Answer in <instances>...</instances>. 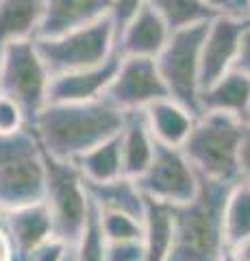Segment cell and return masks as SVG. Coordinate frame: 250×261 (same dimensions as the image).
<instances>
[{
  "label": "cell",
  "instance_id": "e0dca14e",
  "mask_svg": "<svg viewBox=\"0 0 250 261\" xmlns=\"http://www.w3.org/2000/svg\"><path fill=\"white\" fill-rule=\"evenodd\" d=\"M144 116H146L152 137L159 144L176 146V148H183L198 118L196 113H191L187 107H183L172 98L152 102L148 109H144Z\"/></svg>",
  "mask_w": 250,
  "mask_h": 261
},
{
  "label": "cell",
  "instance_id": "7402d4cb",
  "mask_svg": "<svg viewBox=\"0 0 250 261\" xmlns=\"http://www.w3.org/2000/svg\"><path fill=\"white\" fill-rule=\"evenodd\" d=\"M74 166L80 170V174L87 183H107L114 178L124 176L122 166V148H120V135L102 142L83 157L74 161Z\"/></svg>",
  "mask_w": 250,
  "mask_h": 261
},
{
  "label": "cell",
  "instance_id": "5b68a950",
  "mask_svg": "<svg viewBox=\"0 0 250 261\" xmlns=\"http://www.w3.org/2000/svg\"><path fill=\"white\" fill-rule=\"evenodd\" d=\"M46 198L59 240L74 244L80 240L87 220H90L92 200L87 194L85 178L72 161H59L46 154Z\"/></svg>",
  "mask_w": 250,
  "mask_h": 261
},
{
  "label": "cell",
  "instance_id": "74e56055",
  "mask_svg": "<svg viewBox=\"0 0 250 261\" xmlns=\"http://www.w3.org/2000/svg\"><path fill=\"white\" fill-rule=\"evenodd\" d=\"M66 261H74V250H72V252H70V257H68Z\"/></svg>",
  "mask_w": 250,
  "mask_h": 261
},
{
  "label": "cell",
  "instance_id": "4dcf8cb0",
  "mask_svg": "<svg viewBox=\"0 0 250 261\" xmlns=\"http://www.w3.org/2000/svg\"><path fill=\"white\" fill-rule=\"evenodd\" d=\"M207 5H211L217 13H229V15H244L250 18L246 0H205Z\"/></svg>",
  "mask_w": 250,
  "mask_h": 261
},
{
  "label": "cell",
  "instance_id": "7a4b0ae2",
  "mask_svg": "<svg viewBox=\"0 0 250 261\" xmlns=\"http://www.w3.org/2000/svg\"><path fill=\"white\" fill-rule=\"evenodd\" d=\"M233 185L200 176L198 194L185 205L172 207L174 238L168 261H222L231 250L224 233V209Z\"/></svg>",
  "mask_w": 250,
  "mask_h": 261
},
{
  "label": "cell",
  "instance_id": "9c48e42d",
  "mask_svg": "<svg viewBox=\"0 0 250 261\" xmlns=\"http://www.w3.org/2000/svg\"><path fill=\"white\" fill-rule=\"evenodd\" d=\"M135 181L148 200L179 207L189 202L198 194L200 174L191 166L183 148L157 142L155 157H152L148 170Z\"/></svg>",
  "mask_w": 250,
  "mask_h": 261
},
{
  "label": "cell",
  "instance_id": "3957f363",
  "mask_svg": "<svg viewBox=\"0 0 250 261\" xmlns=\"http://www.w3.org/2000/svg\"><path fill=\"white\" fill-rule=\"evenodd\" d=\"M241 118L229 113H203L196 118L183 152L200 176L222 183L241 181V148L248 137Z\"/></svg>",
  "mask_w": 250,
  "mask_h": 261
},
{
  "label": "cell",
  "instance_id": "8992f818",
  "mask_svg": "<svg viewBox=\"0 0 250 261\" xmlns=\"http://www.w3.org/2000/svg\"><path fill=\"white\" fill-rule=\"evenodd\" d=\"M37 50L52 76L100 65L116 55V29L109 18L57 37H37Z\"/></svg>",
  "mask_w": 250,
  "mask_h": 261
},
{
  "label": "cell",
  "instance_id": "d590c367",
  "mask_svg": "<svg viewBox=\"0 0 250 261\" xmlns=\"http://www.w3.org/2000/svg\"><path fill=\"white\" fill-rule=\"evenodd\" d=\"M222 261H244V259H241L235 250H227V255L222 257Z\"/></svg>",
  "mask_w": 250,
  "mask_h": 261
},
{
  "label": "cell",
  "instance_id": "52a82bcc",
  "mask_svg": "<svg viewBox=\"0 0 250 261\" xmlns=\"http://www.w3.org/2000/svg\"><path fill=\"white\" fill-rule=\"evenodd\" d=\"M209 24L174 31L157 57L159 72L172 100L200 116V53Z\"/></svg>",
  "mask_w": 250,
  "mask_h": 261
},
{
  "label": "cell",
  "instance_id": "ba28073f",
  "mask_svg": "<svg viewBox=\"0 0 250 261\" xmlns=\"http://www.w3.org/2000/svg\"><path fill=\"white\" fill-rule=\"evenodd\" d=\"M50 70L46 68L35 39L13 44L0 57V94L9 96L24 109L33 124L46 105L50 89Z\"/></svg>",
  "mask_w": 250,
  "mask_h": 261
},
{
  "label": "cell",
  "instance_id": "7c38bea8",
  "mask_svg": "<svg viewBox=\"0 0 250 261\" xmlns=\"http://www.w3.org/2000/svg\"><path fill=\"white\" fill-rule=\"evenodd\" d=\"M118 65L120 55L116 53L111 59L100 65H94V68L52 76L50 89H48V102H90L104 98L118 72Z\"/></svg>",
  "mask_w": 250,
  "mask_h": 261
},
{
  "label": "cell",
  "instance_id": "d6a6232c",
  "mask_svg": "<svg viewBox=\"0 0 250 261\" xmlns=\"http://www.w3.org/2000/svg\"><path fill=\"white\" fill-rule=\"evenodd\" d=\"M0 261H15V250L9 233L5 231V226L0 224Z\"/></svg>",
  "mask_w": 250,
  "mask_h": 261
},
{
  "label": "cell",
  "instance_id": "484cf974",
  "mask_svg": "<svg viewBox=\"0 0 250 261\" xmlns=\"http://www.w3.org/2000/svg\"><path fill=\"white\" fill-rule=\"evenodd\" d=\"M100 214V226L107 242H131L144 238V218H137L124 211H102Z\"/></svg>",
  "mask_w": 250,
  "mask_h": 261
},
{
  "label": "cell",
  "instance_id": "f1b7e54d",
  "mask_svg": "<svg viewBox=\"0 0 250 261\" xmlns=\"http://www.w3.org/2000/svg\"><path fill=\"white\" fill-rule=\"evenodd\" d=\"M148 5V0H114L111 3V13H109V20L114 22V29H116V37L118 33L122 31L128 22H131L137 13H140L144 7Z\"/></svg>",
  "mask_w": 250,
  "mask_h": 261
},
{
  "label": "cell",
  "instance_id": "4fadbf2b",
  "mask_svg": "<svg viewBox=\"0 0 250 261\" xmlns=\"http://www.w3.org/2000/svg\"><path fill=\"white\" fill-rule=\"evenodd\" d=\"M172 31L165 20L146 5L116 37V53L120 57H148L157 59L168 44Z\"/></svg>",
  "mask_w": 250,
  "mask_h": 261
},
{
  "label": "cell",
  "instance_id": "8d00e7d4",
  "mask_svg": "<svg viewBox=\"0 0 250 261\" xmlns=\"http://www.w3.org/2000/svg\"><path fill=\"white\" fill-rule=\"evenodd\" d=\"M244 124H246L248 130H250V105H248V111H246V116H244Z\"/></svg>",
  "mask_w": 250,
  "mask_h": 261
},
{
  "label": "cell",
  "instance_id": "836d02e7",
  "mask_svg": "<svg viewBox=\"0 0 250 261\" xmlns=\"http://www.w3.org/2000/svg\"><path fill=\"white\" fill-rule=\"evenodd\" d=\"M241 181H246L250 185V133L241 148Z\"/></svg>",
  "mask_w": 250,
  "mask_h": 261
},
{
  "label": "cell",
  "instance_id": "f546056e",
  "mask_svg": "<svg viewBox=\"0 0 250 261\" xmlns=\"http://www.w3.org/2000/svg\"><path fill=\"white\" fill-rule=\"evenodd\" d=\"M107 261H144L142 240L109 242L107 244Z\"/></svg>",
  "mask_w": 250,
  "mask_h": 261
},
{
  "label": "cell",
  "instance_id": "8fae6325",
  "mask_svg": "<svg viewBox=\"0 0 250 261\" xmlns=\"http://www.w3.org/2000/svg\"><path fill=\"white\" fill-rule=\"evenodd\" d=\"M248 27L250 18L229 13H220L209 22L203 39V53H200V85L203 89L233 70L241 37Z\"/></svg>",
  "mask_w": 250,
  "mask_h": 261
},
{
  "label": "cell",
  "instance_id": "277c9868",
  "mask_svg": "<svg viewBox=\"0 0 250 261\" xmlns=\"http://www.w3.org/2000/svg\"><path fill=\"white\" fill-rule=\"evenodd\" d=\"M46 198V157L33 128L0 135V214Z\"/></svg>",
  "mask_w": 250,
  "mask_h": 261
},
{
  "label": "cell",
  "instance_id": "30bf717a",
  "mask_svg": "<svg viewBox=\"0 0 250 261\" xmlns=\"http://www.w3.org/2000/svg\"><path fill=\"white\" fill-rule=\"evenodd\" d=\"M104 98L124 113L144 111L152 102L170 98L157 59L148 57H120V65Z\"/></svg>",
  "mask_w": 250,
  "mask_h": 261
},
{
  "label": "cell",
  "instance_id": "9a60e30c",
  "mask_svg": "<svg viewBox=\"0 0 250 261\" xmlns=\"http://www.w3.org/2000/svg\"><path fill=\"white\" fill-rule=\"evenodd\" d=\"M3 226L11 238L15 261H24L31 250L54 235L50 211L44 200L3 214Z\"/></svg>",
  "mask_w": 250,
  "mask_h": 261
},
{
  "label": "cell",
  "instance_id": "1f68e13d",
  "mask_svg": "<svg viewBox=\"0 0 250 261\" xmlns=\"http://www.w3.org/2000/svg\"><path fill=\"white\" fill-rule=\"evenodd\" d=\"M233 70L241 72L244 76L250 79V27L246 29L244 37H241V44H239V53H237V59H235V65Z\"/></svg>",
  "mask_w": 250,
  "mask_h": 261
},
{
  "label": "cell",
  "instance_id": "2e32d148",
  "mask_svg": "<svg viewBox=\"0 0 250 261\" xmlns=\"http://www.w3.org/2000/svg\"><path fill=\"white\" fill-rule=\"evenodd\" d=\"M44 9V0H0V57L13 44L37 39Z\"/></svg>",
  "mask_w": 250,
  "mask_h": 261
},
{
  "label": "cell",
  "instance_id": "83f0119b",
  "mask_svg": "<svg viewBox=\"0 0 250 261\" xmlns=\"http://www.w3.org/2000/svg\"><path fill=\"white\" fill-rule=\"evenodd\" d=\"M72 250H74L72 244L59 240L57 235H52L50 240L42 242L37 248L31 250L24 261H66Z\"/></svg>",
  "mask_w": 250,
  "mask_h": 261
},
{
  "label": "cell",
  "instance_id": "f35d334b",
  "mask_svg": "<svg viewBox=\"0 0 250 261\" xmlns=\"http://www.w3.org/2000/svg\"><path fill=\"white\" fill-rule=\"evenodd\" d=\"M246 7H248V13H250V0H246Z\"/></svg>",
  "mask_w": 250,
  "mask_h": 261
},
{
  "label": "cell",
  "instance_id": "6da1fadb",
  "mask_svg": "<svg viewBox=\"0 0 250 261\" xmlns=\"http://www.w3.org/2000/svg\"><path fill=\"white\" fill-rule=\"evenodd\" d=\"M128 113L114 107L107 98L90 102H48L31 124L46 154L72 161L102 142L120 135Z\"/></svg>",
  "mask_w": 250,
  "mask_h": 261
},
{
  "label": "cell",
  "instance_id": "d4e9b609",
  "mask_svg": "<svg viewBox=\"0 0 250 261\" xmlns=\"http://www.w3.org/2000/svg\"><path fill=\"white\" fill-rule=\"evenodd\" d=\"M92 200V198H90ZM107 238L100 226V214L98 207L92 202L90 220L80 240L74 244V261H107Z\"/></svg>",
  "mask_w": 250,
  "mask_h": 261
},
{
  "label": "cell",
  "instance_id": "ac0fdd59",
  "mask_svg": "<svg viewBox=\"0 0 250 261\" xmlns=\"http://www.w3.org/2000/svg\"><path fill=\"white\" fill-rule=\"evenodd\" d=\"M120 148H122L124 176L140 178L148 170L157 148V140L150 133L144 111H133L126 116L124 126L120 130Z\"/></svg>",
  "mask_w": 250,
  "mask_h": 261
},
{
  "label": "cell",
  "instance_id": "e575fe53",
  "mask_svg": "<svg viewBox=\"0 0 250 261\" xmlns=\"http://www.w3.org/2000/svg\"><path fill=\"white\" fill-rule=\"evenodd\" d=\"M233 250H235L237 255H239L241 259H244V261H250V238H248V240H246L244 244H241V246L233 248Z\"/></svg>",
  "mask_w": 250,
  "mask_h": 261
},
{
  "label": "cell",
  "instance_id": "cb8c5ba5",
  "mask_svg": "<svg viewBox=\"0 0 250 261\" xmlns=\"http://www.w3.org/2000/svg\"><path fill=\"white\" fill-rule=\"evenodd\" d=\"M224 233L231 250L250 238V185L246 181H237L231 187L224 209Z\"/></svg>",
  "mask_w": 250,
  "mask_h": 261
},
{
  "label": "cell",
  "instance_id": "d6986e66",
  "mask_svg": "<svg viewBox=\"0 0 250 261\" xmlns=\"http://www.w3.org/2000/svg\"><path fill=\"white\" fill-rule=\"evenodd\" d=\"M250 105V79L237 70L227 72L200 92L203 113H229L244 120ZM200 113V116H203Z\"/></svg>",
  "mask_w": 250,
  "mask_h": 261
},
{
  "label": "cell",
  "instance_id": "ffe728a7",
  "mask_svg": "<svg viewBox=\"0 0 250 261\" xmlns=\"http://www.w3.org/2000/svg\"><path fill=\"white\" fill-rule=\"evenodd\" d=\"M92 202L102 211H124L137 218L146 216V196L131 176H120L107 183H87Z\"/></svg>",
  "mask_w": 250,
  "mask_h": 261
},
{
  "label": "cell",
  "instance_id": "5bb4252c",
  "mask_svg": "<svg viewBox=\"0 0 250 261\" xmlns=\"http://www.w3.org/2000/svg\"><path fill=\"white\" fill-rule=\"evenodd\" d=\"M111 3L114 0H44V22L37 37H57L107 20Z\"/></svg>",
  "mask_w": 250,
  "mask_h": 261
},
{
  "label": "cell",
  "instance_id": "4316f807",
  "mask_svg": "<svg viewBox=\"0 0 250 261\" xmlns=\"http://www.w3.org/2000/svg\"><path fill=\"white\" fill-rule=\"evenodd\" d=\"M24 128H31L24 109L9 96L0 94V135H13Z\"/></svg>",
  "mask_w": 250,
  "mask_h": 261
},
{
  "label": "cell",
  "instance_id": "44dd1931",
  "mask_svg": "<svg viewBox=\"0 0 250 261\" xmlns=\"http://www.w3.org/2000/svg\"><path fill=\"white\" fill-rule=\"evenodd\" d=\"M174 238V214L172 205H163L146 198L144 216V261H168Z\"/></svg>",
  "mask_w": 250,
  "mask_h": 261
},
{
  "label": "cell",
  "instance_id": "603a6c76",
  "mask_svg": "<svg viewBox=\"0 0 250 261\" xmlns=\"http://www.w3.org/2000/svg\"><path fill=\"white\" fill-rule=\"evenodd\" d=\"M148 5L165 20L172 33L198 24H209L215 15H220L205 0H148Z\"/></svg>",
  "mask_w": 250,
  "mask_h": 261
}]
</instances>
